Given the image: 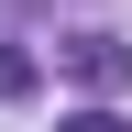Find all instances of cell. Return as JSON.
<instances>
[{"label": "cell", "mask_w": 132, "mask_h": 132, "mask_svg": "<svg viewBox=\"0 0 132 132\" xmlns=\"http://www.w3.org/2000/svg\"><path fill=\"white\" fill-rule=\"evenodd\" d=\"M55 55H66V77H77V88H99V99L132 88V44H121V33H66Z\"/></svg>", "instance_id": "obj_1"}, {"label": "cell", "mask_w": 132, "mask_h": 132, "mask_svg": "<svg viewBox=\"0 0 132 132\" xmlns=\"http://www.w3.org/2000/svg\"><path fill=\"white\" fill-rule=\"evenodd\" d=\"M55 132H121V121H110V110H77V121H55Z\"/></svg>", "instance_id": "obj_3"}, {"label": "cell", "mask_w": 132, "mask_h": 132, "mask_svg": "<svg viewBox=\"0 0 132 132\" xmlns=\"http://www.w3.org/2000/svg\"><path fill=\"white\" fill-rule=\"evenodd\" d=\"M33 77H44V66H33L22 44H0V99H33Z\"/></svg>", "instance_id": "obj_2"}]
</instances>
